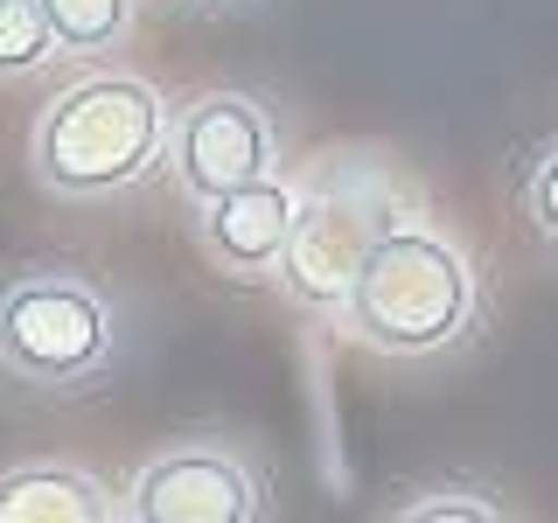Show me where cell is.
<instances>
[{"instance_id": "cell-1", "label": "cell", "mask_w": 558, "mask_h": 523, "mask_svg": "<svg viewBox=\"0 0 558 523\" xmlns=\"http://www.w3.org/2000/svg\"><path fill=\"white\" fill-rule=\"evenodd\" d=\"M161 98L140 77H84L43 112L35 126V168L63 196H105L126 188L161 154Z\"/></svg>"}, {"instance_id": "cell-2", "label": "cell", "mask_w": 558, "mask_h": 523, "mask_svg": "<svg viewBox=\"0 0 558 523\" xmlns=\"http://www.w3.org/2000/svg\"><path fill=\"white\" fill-rule=\"evenodd\" d=\"M468 301H475V287H468V266H461V252H453L447 238H433V231H377L342 314H349V328H356L363 342L391 349V356H426V349L461 336Z\"/></svg>"}, {"instance_id": "cell-3", "label": "cell", "mask_w": 558, "mask_h": 523, "mask_svg": "<svg viewBox=\"0 0 558 523\" xmlns=\"http://www.w3.org/2000/svg\"><path fill=\"white\" fill-rule=\"evenodd\" d=\"M112 349L105 301L77 279H22L0 293V363L35 384H70Z\"/></svg>"}, {"instance_id": "cell-4", "label": "cell", "mask_w": 558, "mask_h": 523, "mask_svg": "<svg viewBox=\"0 0 558 523\" xmlns=\"http://www.w3.org/2000/svg\"><path fill=\"white\" fill-rule=\"evenodd\" d=\"M266 168H272V133L252 98L217 92L182 112V126H174V174H182V188L196 203L231 196V188L258 182Z\"/></svg>"}, {"instance_id": "cell-5", "label": "cell", "mask_w": 558, "mask_h": 523, "mask_svg": "<svg viewBox=\"0 0 558 523\" xmlns=\"http://www.w3.org/2000/svg\"><path fill=\"white\" fill-rule=\"evenodd\" d=\"M126 516H140V523H244V516H258V482L231 453L182 447V453H161L133 482Z\"/></svg>"}, {"instance_id": "cell-6", "label": "cell", "mask_w": 558, "mask_h": 523, "mask_svg": "<svg viewBox=\"0 0 558 523\" xmlns=\"http://www.w3.org/2000/svg\"><path fill=\"white\" fill-rule=\"evenodd\" d=\"M377 231L356 217L349 203H307L301 223L287 238V258H279V279H287L293 301L307 307H342L349 287H356L363 258H371Z\"/></svg>"}, {"instance_id": "cell-7", "label": "cell", "mask_w": 558, "mask_h": 523, "mask_svg": "<svg viewBox=\"0 0 558 523\" xmlns=\"http://www.w3.org/2000/svg\"><path fill=\"white\" fill-rule=\"evenodd\" d=\"M293 223H301V203H293V188L287 182H244L231 188V196H217V203H203V244L223 258L231 272H272L279 258H287V238H293Z\"/></svg>"}, {"instance_id": "cell-8", "label": "cell", "mask_w": 558, "mask_h": 523, "mask_svg": "<svg viewBox=\"0 0 558 523\" xmlns=\"http://www.w3.org/2000/svg\"><path fill=\"white\" fill-rule=\"evenodd\" d=\"M112 502L77 467H14L0 475V523H105Z\"/></svg>"}, {"instance_id": "cell-9", "label": "cell", "mask_w": 558, "mask_h": 523, "mask_svg": "<svg viewBox=\"0 0 558 523\" xmlns=\"http://www.w3.org/2000/svg\"><path fill=\"white\" fill-rule=\"evenodd\" d=\"M57 42V22H49L43 0H0V77H22L49 57Z\"/></svg>"}, {"instance_id": "cell-10", "label": "cell", "mask_w": 558, "mask_h": 523, "mask_svg": "<svg viewBox=\"0 0 558 523\" xmlns=\"http://www.w3.org/2000/svg\"><path fill=\"white\" fill-rule=\"evenodd\" d=\"M63 49H105L133 22V0H43Z\"/></svg>"}, {"instance_id": "cell-11", "label": "cell", "mask_w": 558, "mask_h": 523, "mask_svg": "<svg viewBox=\"0 0 558 523\" xmlns=\"http://www.w3.org/2000/svg\"><path fill=\"white\" fill-rule=\"evenodd\" d=\"M405 523H496L502 510L496 502H468V496H433V502H412V510H398Z\"/></svg>"}, {"instance_id": "cell-12", "label": "cell", "mask_w": 558, "mask_h": 523, "mask_svg": "<svg viewBox=\"0 0 558 523\" xmlns=\"http://www.w3.org/2000/svg\"><path fill=\"white\" fill-rule=\"evenodd\" d=\"M531 217H537V223H545V231L558 238V147L545 154V168L531 174Z\"/></svg>"}]
</instances>
